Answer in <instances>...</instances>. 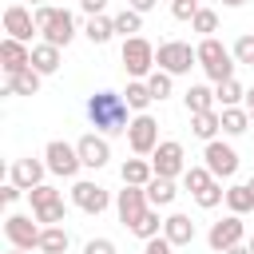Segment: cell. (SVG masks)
Listing matches in <instances>:
<instances>
[{
  "instance_id": "ac0fdd59",
  "label": "cell",
  "mask_w": 254,
  "mask_h": 254,
  "mask_svg": "<svg viewBox=\"0 0 254 254\" xmlns=\"http://www.w3.org/2000/svg\"><path fill=\"white\" fill-rule=\"evenodd\" d=\"M163 234L171 238V246H175V250H179V246H190V242H194V222H190V214L171 210V214H167V222H163Z\"/></svg>"
},
{
  "instance_id": "1f68e13d",
  "label": "cell",
  "mask_w": 254,
  "mask_h": 254,
  "mask_svg": "<svg viewBox=\"0 0 254 254\" xmlns=\"http://www.w3.org/2000/svg\"><path fill=\"white\" fill-rule=\"evenodd\" d=\"M214 183V175L198 163V167H187V175H183V190H190V194H202L206 187Z\"/></svg>"
},
{
  "instance_id": "816d5d0a",
  "label": "cell",
  "mask_w": 254,
  "mask_h": 254,
  "mask_svg": "<svg viewBox=\"0 0 254 254\" xmlns=\"http://www.w3.org/2000/svg\"><path fill=\"white\" fill-rule=\"evenodd\" d=\"M246 246H250V254H254V234H250V238H246Z\"/></svg>"
},
{
  "instance_id": "ab89813d",
  "label": "cell",
  "mask_w": 254,
  "mask_h": 254,
  "mask_svg": "<svg viewBox=\"0 0 254 254\" xmlns=\"http://www.w3.org/2000/svg\"><path fill=\"white\" fill-rule=\"evenodd\" d=\"M171 16L183 20V24H190V20L198 16V0H175V4H171Z\"/></svg>"
},
{
  "instance_id": "c3c4849f",
  "label": "cell",
  "mask_w": 254,
  "mask_h": 254,
  "mask_svg": "<svg viewBox=\"0 0 254 254\" xmlns=\"http://www.w3.org/2000/svg\"><path fill=\"white\" fill-rule=\"evenodd\" d=\"M226 8H242V4H250V0H222Z\"/></svg>"
},
{
  "instance_id": "4316f807",
  "label": "cell",
  "mask_w": 254,
  "mask_h": 254,
  "mask_svg": "<svg viewBox=\"0 0 254 254\" xmlns=\"http://www.w3.org/2000/svg\"><path fill=\"white\" fill-rule=\"evenodd\" d=\"M83 36H87L95 48H103V44L115 36V20H111V16H87V24H83Z\"/></svg>"
},
{
  "instance_id": "836d02e7",
  "label": "cell",
  "mask_w": 254,
  "mask_h": 254,
  "mask_svg": "<svg viewBox=\"0 0 254 254\" xmlns=\"http://www.w3.org/2000/svg\"><path fill=\"white\" fill-rule=\"evenodd\" d=\"M32 214H36V222H40V226H64V218H67V202L60 198V202L40 206V210H32Z\"/></svg>"
},
{
  "instance_id": "d4e9b609",
  "label": "cell",
  "mask_w": 254,
  "mask_h": 254,
  "mask_svg": "<svg viewBox=\"0 0 254 254\" xmlns=\"http://www.w3.org/2000/svg\"><path fill=\"white\" fill-rule=\"evenodd\" d=\"M226 210H230V214H250V210H254V190H250V183H230V187H226Z\"/></svg>"
},
{
  "instance_id": "d590c367",
  "label": "cell",
  "mask_w": 254,
  "mask_h": 254,
  "mask_svg": "<svg viewBox=\"0 0 254 254\" xmlns=\"http://www.w3.org/2000/svg\"><path fill=\"white\" fill-rule=\"evenodd\" d=\"M64 194L52 187V183H40V187H32L28 190V202H32V210H40V206H52V202H60Z\"/></svg>"
},
{
  "instance_id": "9a60e30c",
  "label": "cell",
  "mask_w": 254,
  "mask_h": 254,
  "mask_svg": "<svg viewBox=\"0 0 254 254\" xmlns=\"http://www.w3.org/2000/svg\"><path fill=\"white\" fill-rule=\"evenodd\" d=\"M75 151H79V163L83 167H91V171H99V167H107L111 163V143H107V135H79L75 139Z\"/></svg>"
},
{
  "instance_id": "9c48e42d",
  "label": "cell",
  "mask_w": 254,
  "mask_h": 254,
  "mask_svg": "<svg viewBox=\"0 0 254 254\" xmlns=\"http://www.w3.org/2000/svg\"><path fill=\"white\" fill-rule=\"evenodd\" d=\"M151 167H155L159 179H183L187 175V151H183V143L179 139H163L155 147V155H151Z\"/></svg>"
},
{
  "instance_id": "7402d4cb",
  "label": "cell",
  "mask_w": 254,
  "mask_h": 254,
  "mask_svg": "<svg viewBox=\"0 0 254 254\" xmlns=\"http://www.w3.org/2000/svg\"><path fill=\"white\" fill-rule=\"evenodd\" d=\"M222 131V115L218 111H202V115H190V135L202 139V143H214Z\"/></svg>"
},
{
  "instance_id": "e575fe53",
  "label": "cell",
  "mask_w": 254,
  "mask_h": 254,
  "mask_svg": "<svg viewBox=\"0 0 254 254\" xmlns=\"http://www.w3.org/2000/svg\"><path fill=\"white\" fill-rule=\"evenodd\" d=\"M147 87H151V95H155V99L163 103V99H167V95L175 91V75H167V71H159V67H155V71L147 75Z\"/></svg>"
},
{
  "instance_id": "681fc988",
  "label": "cell",
  "mask_w": 254,
  "mask_h": 254,
  "mask_svg": "<svg viewBox=\"0 0 254 254\" xmlns=\"http://www.w3.org/2000/svg\"><path fill=\"white\" fill-rule=\"evenodd\" d=\"M40 4H48V0H28V8H40Z\"/></svg>"
},
{
  "instance_id": "f35d334b",
  "label": "cell",
  "mask_w": 254,
  "mask_h": 254,
  "mask_svg": "<svg viewBox=\"0 0 254 254\" xmlns=\"http://www.w3.org/2000/svg\"><path fill=\"white\" fill-rule=\"evenodd\" d=\"M230 52H234V64H246V67H254V36H250V32H246V36H238Z\"/></svg>"
},
{
  "instance_id": "f546056e",
  "label": "cell",
  "mask_w": 254,
  "mask_h": 254,
  "mask_svg": "<svg viewBox=\"0 0 254 254\" xmlns=\"http://www.w3.org/2000/svg\"><path fill=\"white\" fill-rule=\"evenodd\" d=\"M111 20H115V32H119L123 40H131V36H139V32H143V16H139L135 8H123V12H115Z\"/></svg>"
},
{
  "instance_id": "e0dca14e",
  "label": "cell",
  "mask_w": 254,
  "mask_h": 254,
  "mask_svg": "<svg viewBox=\"0 0 254 254\" xmlns=\"http://www.w3.org/2000/svg\"><path fill=\"white\" fill-rule=\"evenodd\" d=\"M0 67H4V75H16V71L32 67V48L12 40V36H4L0 40Z\"/></svg>"
},
{
  "instance_id": "b9f144b4",
  "label": "cell",
  "mask_w": 254,
  "mask_h": 254,
  "mask_svg": "<svg viewBox=\"0 0 254 254\" xmlns=\"http://www.w3.org/2000/svg\"><path fill=\"white\" fill-rule=\"evenodd\" d=\"M143 254H175V246H171L167 234H159V238H147L143 242Z\"/></svg>"
},
{
  "instance_id": "f1b7e54d",
  "label": "cell",
  "mask_w": 254,
  "mask_h": 254,
  "mask_svg": "<svg viewBox=\"0 0 254 254\" xmlns=\"http://www.w3.org/2000/svg\"><path fill=\"white\" fill-rule=\"evenodd\" d=\"M222 135H242L250 127V111L246 107H222Z\"/></svg>"
},
{
  "instance_id": "2e32d148",
  "label": "cell",
  "mask_w": 254,
  "mask_h": 254,
  "mask_svg": "<svg viewBox=\"0 0 254 254\" xmlns=\"http://www.w3.org/2000/svg\"><path fill=\"white\" fill-rule=\"evenodd\" d=\"M44 175H48V163L28 155V159H16V163H12V175H8V183H16V187L28 194L32 187H40V183H44Z\"/></svg>"
},
{
  "instance_id": "484cf974",
  "label": "cell",
  "mask_w": 254,
  "mask_h": 254,
  "mask_svg": "<svg viewBox=\"0 0 254 254\" xmlns=\"http://www.w3.org/2000/svg\"><path fill=\"white\" fill-rule=\"evenodd\" d=\"M123 99H127V107H131L135 115H143V111L155 103V95H151L147 79H127V91H123Z\"/></svg>"
},
{
  "instance_id": "4dcf8cb0",
  "label": "cell",
  "mask_w": 254,
  "mask_h": 254,
  "mask_svg": "<svg viewBox=\"0 0 254 254\" xmlns=\"http://www.w3.org/2000/svg\"><path fill=\"white\" fill-rule=\"evenodd\" d=\"M214 99H218L222 107H242V103H246V87H242L238 79H226V83L214 87Z\"/></svg>"
},
{
  "instance_id": "8992f818",
  "label": "cell",
  "mask_w": 254,
  "mask_h": 254,
  "mask_svg": "<svg viewBox=\"0 0 254 254\" xmlns=\"http://www.w3.org/2000/svg\"><path fill=\"white\" fill-rule=\"evenodd\" d=\"M159 143H163V139H159V119L147 115V111H143V115H131V123H127V147H131L135 155L151 159Z\"/></svg>"
},
{
  "instance_id": "5b68a950",
  "label": "cell",
  "mask_w": 254,
  "mask_h": 254,
  "mask_svg": "<svg viewBox=\"0 0 254 254\" xmlns=\"http://www.w3.org/2000/svg\"><path fill=\"white\" fill-rule=\"evenodd\" d=\"M119 60H123V67H127L131 79H147L155 71V44L143 40V36H131V40H123Z\"/></svg>"
},
{
  "instance_id": "4fadbf2b",
  "label": "cell",
  "mask_w": 254,
  "mask_h": 254,
  "mask_svg": "<svg viewBox=\"0 0 254 254\" xmlns=\"http://www.w3.org/2000/svg\"><path fill=\"white\" fill-rule=\"evenodd\" d=\"M246 238V226H242V214H226V218H218V222H210V230H206V246L214 250V254H222V250H230V246H238Z\"/></svg>"
},
{
  "instance_id": "7c38bea8",
  "label": "cell",
  "mask_w": 254,
  "mask_h": 254,
  "mask_svg": "<svg viewBox=\"0 0 254 254\" xmlns=\"http://www.w3.org/2000/svg\"><path fill=\"white\" fill-rule=\"evenodd\" d=\"M147 210H151L147 190H143V187H127V183H123V190L115 194V214H119V222H123L127 230H135V222H139Z\"/></svg>"
},
{
  "instance_id": "7bdbcfd3",
  "label": "cell",
  "mask_w": 254,
  "mask_h": 254,
  "mask_svg": "<svg viewBox=\"0 0 254 254\" xmlns=\"http://www.w3.org/2000/svg\"><path fill=\"white\" fill-rule=\"evenodd\" d=\"M20 194H24V190H20L16 183H4V187H0V198H4V206H12V202H20Z\"/></svg>"
},
{
  "instance_id": "d6986e66",
  "label": "cell",
  "mask_w": 254,
  "mask_h": 254,
  "mask_svg": "<svg viewBox=\"0 0 254 254\" xmlns=\"http://www.w3.org/2000/svg\"><path fill=\"white\" fill-rule=\"evenodd\" d=\"M183 103H187V115H202V111H214V87L210 83H190L183 91Z\"/></svg>"
},
{
  "instance_id": "30bf717a",
  "label": "cell",
  "mask_w": 254,
  "mask_h": 254,
  "mask_svg": "<svg viewBox=\"0 0 254 254\" xmlns=\"http://www.w3.org/2000/svg\"><path fill=\"white\" fill-rule=\"evenodd\" d=\"M202 167H206L218 183H222V179H234V175H238V151H234L230 143L214 139V143L202 147Z\"/></svg>"
},
{
  "instance_id": "7dc6e473",
  "label": "cell",
  "mask_w": 254,
  "mask_h": 254,
  "mask_svg": "<svg viewBox=\"0 0 254 254\" xmlns=\"http://www.w3.org/2000/svg\"><path fill=\"white\" fill-rule=\"evenodd\" d=\"M222 254H250V246H246V242H238V246H230V250H222Z\"/></svg>"
},
{
  "instance_id": "8fae6325",
  "label": "cell",
  "mask_w": 254,
  "mask_h": 254,
  "mask_svg": "<svg viewBox=\"0 0 254 254\" xmlns=\"http://www.w3.org/2000/svg\"><path fill=\"white\" fill-rule=\"evenodd\" d=\"M71 206L83 210V214H103L111 206V190L99 187V183H91V179H75L71 183Z\"/></svg>"
},
{
  "instance_id": "44dd1931",
  "label": "cell",
  "mask_w": 254,
  "mask_h": 254,
  "mask_svg": "<svg viewBox=\"0 0 254 254\" xmlns=\"http://www.w3.org/2000/svg\"><path fill=\"white\" fill-rule=\"evenodd\" d=\"M119 175H123V183H127V187H147V183L155 179V167H151V159L135 155V159H127V163L119 167Z\"/></svg>"
},
{
  "instance_id": "277c9868",
  "label": "cell",
  "mask_w": 254,
  "mask_h": 254,
  "mask_svg": "<svg viewBox=\"0 0 254 254\" xmlns=\"http://www.w3.org/2000/svg\"><path fill=\"white\" fill-rule=\"evenodd\" d=\"M194 64H198V56H194V48L183 44V40H163V44L155 48V67L167 71V75H187Z\"/></svg>"
},
{
  "instance_id": "83f0119b",
  "label": "cell",
  "mask_w": 254,
  "mask_h": 254,
  "mask_svg": "<svg viewBox=\"0 0 254 254\" xmlns=\"http://www.w3.org/2000/svg\"><path fill=\"white\" fill-rule=\"evenodd\" d=\"M67 230L64 226H44V234H40V254H67Z\"/></svg>"
},
{
  "instance_id": "60d3db41",
  "label": "cell",
  "mask_w": 254,
  "mask_h": 254,
  "mask_svg": "<svg viewBox=\"0 0 254 254\" xmlns=\"http://www.w3.org/2000/svg\"><path fill=\"white\" fill-rule=\"evenodd\" d=\"M83 254H119L111 238H87L83 242Z\"/></svg>"
},
{
  "instance_id": "74e56055",
  "label": "cell",
  "mask_w": 254,
  "mask_h": 254,
  "mask_svg": "<svg viewBox=\"0 0 254 254\" xmlns=\"http://www.w3.org/2000/svg\"><path fill=\"white\" fill-rule=\"evenodd\" d=\"M194 202H198L202 210H214L218 202H226V187H222V183L214 179V183H210V187H206L202 194H194Z\"/></svg>"
},
{
  "instance_id": "3957f363",
  "label": "cell",
  "mask_w": 254,
  "mask_h": 254,
  "mask_svg": "<svg viewBox=\"0 0 254 254\" xmlns=\"http://www.w3.org/2000/svg\"><path fill=\"white\" fill-rule=\"evenodd\" d=\"M32 12H36V28H40L44 44H52V48H67V44L75 40V16H71L67 8L40 4V8H32Z\"/></svg>"
},
{
  "instance_id": "5bb4252c",
  "label": "cell",
  "mask_w": 254,
  "mask_h": 254,
  "mask_svg": "<svg viewBox=\"0 0 254 254\" xmlns=\"http://www.w3.org/2000/svg\"><path fill=\"white\" fill-rule=\"evenodd\" d=\"M4 32H8L12 40L28 44L32 36H40V28H36V12H32L28 4H8V8H4Z\"/></svg>"
},
{
  "instance_id": "f6af8a7d",
  "label": "cell",
  "mask_w": 254,
  "mask_h": 254,
  "mask_svg": "<svg viewBox=\"0 0 254 254\" xmlns=\"http://www.w3.org/2000/svg\"><path fill=\"white\" fill-rule=\"evenodd\" d=\"M155 4H159V0H127V8H135L139 16H143V12H151Z\"/></svg>"
},
{
  "instance_id": "f5cc1de1",
  "label": "cell",
  "mask_w": 254,
  "mask_h": 254,
  "mask_svg": "<svg viewBox=\"0 0 254 254\" xmlns=\"http://www.w3.org/2000/svg\"><path fill=\"white\" fill-rule=\"evenodd\" d=\"M250 187H254V175H250Z\"/></svg>"
},
{
  "instance_id": "d6a6232c",
  "label": "cell",
  "mask_w": 254,
  "mask_h": 254,
  "mask_svg": "<svg viewBox=\"0 0 254 254\" xmlns=\"http://www.w3.org/2000/svg\"><path fill=\"white\" fill-rule=\"evenodd\" d=\"M163 222H167V218H159V210L151 206V210L135 222V230H131V234H135V238H143V242H147V238H159V234H163Z\"/></svg>"
},
{
  "instance_id": "db71d44e",
  "label": "cell",
  "mask_w": 254,
  "mask_h": 254,
  "mask_svg": "<svg viewBox=\"0 0 254 254\" xmlns=\"http://www.w3.org/2000/svg\"><path fill=\"white\" fill-rule=\"evenodd\" d=\"M171 4H175V0H171Z\"/></svg>"
},
{
  "instance_id": "ee69618b",
  "label": "cell",
  "mask_w": 254,
  "mask_h": 254,
  "mask_svg": "<svg viewBox=\"0 0 254 254\" xmlns=\"http://www.w3.org/2000/svg\"><path fill=\"white\" fill-rule=\"evenodd\" d=\"M79 8L87 16H107V0H79Z\"/></svg>"
},
{
  "instance_id": "6da1fadb",
  "label": "cell",
  "mask_w": 254,
  "mask_h": 254,
  "mask_svg": "<svg viewBox=\"0 0 254 254\" xmlns=\"http://www.w3.org/2000/svg\"><path fill=\"white\" fill-rule=\"evenodd\" d=\"M87 119H91V127L99 131V135H127V123H131V107H127V99L123 95H115V91H95V95H87Z\"/></svg>"
},
{
  "instance_id": "f907efd6",
  "label": "cell",
  "mask_w": 254,
  "mask_h": 254,
  "mask_svg": "<svg viewBox=\"0 0 254 254\" xmlns=\"http://www.w3.org/2000/svg\"><path fill=\"white\" fill-rule=\"evenodd\" d=\"M8 254H32V250H16V246H12V250H8Z\"/></svg>"
},
{
  "instance_id": "ffe728a7",
  "label": "cell",
  "mask_w": 254,
  "mask_h": 254,
  "mask_svg": "<svg viewBox=\"0 0 254 254\" xmlns=\"http://www.w3.org/2000/svg\"><path fill=\"white\" fill-rule=\"evenodd\" d=\"M64 48H52V44H32V67L40 71V75H56L60 71V64H64V56H60Z\"/></svg>"
},
{
  "instance_id": "52a82bcc",
  "label": "cell",
  "mask_w": 254,
  "mask_h": 254,
  "mask_svg": "<svg viewBox=\"0 0 254 254\" xmlns=\"http://www.w3.org/2000/svg\"><path fill=\"white\" fill-rule=\"evenodd\" d=\"M44 163H48V175H56V179H75L83 167L75 143H64V139H52L44 147Z\"/></svg>"
},
{
  "instance_id": "603a6c76",
  "label": "cell",
  "mask_w": 254,
  "mask_h": 254,
  "mask_svg": "<svg viewBox=\"0 0 254 254\" xmlns=\"http://www.w3.org/2000/svg\"><path fill=\"white\" fill-rule=\"evenodd\" d=\"M143 190H147V202H151L155 210H159V206H171V202L179 198V187H175V179H159V175H155V179H151Z\"/></svg>"
},
{
  "instance_id": "7a4b0ae2",
  "label": "cell",
  "mask_w": 254,
  "mask_h": 254,
  "mask_svg": "<svg viewBox=\"0 0 254 254\" xmlns=\"http://www.w3.org/2000/svg\"><path fill=\"white\" fill-rule=\"evenodd\" d=\"M194 56H198V67H202V75L218 87V83H226V79H234V52L218 40V36H206V40H198L194 44Z\"/></svg>"
},
{
  "instance_id": "bcb514c9",
  "label": "cell",
  "mask_w": 254,
  "mask_h": 254,
  "mask_svg": "<svg viewBox=\"0 0 254 254\" xmlns=\"http://www.w3.org/2000/svg\"><path fill=\"white\" fill-rule=\"evenodd\" d=\"M246 111H250V123H254V87H246V103H242Z\"/></svg>"
},
{
  "instance_id": "cb8c5ba5",
  "label": "cell",
  "mask_w": 254,
  "mask_h": 254,
  "mask_svg": "<svg viewBox=\"0 0 254 254\" xmlns=\"http://www.w3.org/2000/svg\"><path fill=\"white\" fill-rule=\"evenodd\" d=\"M40 71L36 67H24V71H16V75H8V87H4V95H36L40 91Z\"/></svg>"
},
{
  "instance_id": "ba28073f",
  "label": "cell",
  "mask_w": 254,
  "mask_h": 254,
  "mask_svg": "<svg viewBox=\"0 0 254 254\" xmlns=\"http://www.w3.org/2000/svg\"><path fill=\"white\" fill-rule=\"evenodd\" d=\"M40 234H44V226L36 222V214H8L4 218V238L16 250H40Z\"/></svg>"
},
{
  "instance_id": "8d00e7d4",
  "label": "cell",
  "mask_w": 254,
  "mask_h": 254,
  "mask_svg": "<svg viewBox=\"0 0 254 254\" xmlns=\"http://www.w3.org/2000/svg\"><path fill=\"white\" fill-rule=\"evenodd\" d=\"M190 28H194L202 40H206V36H214V32H218V12H214V8H198V16L190 20Z\"/></svg>"
}]
</instances>
